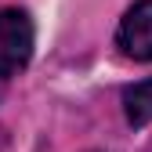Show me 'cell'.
Instances as JSON below:
<instances>
[{"label":"cell","instance_id":"277c9868","mask_svg":"<svg viewBox=\"0 0 152 152\" xmlns=\"http://www.w3.org/2000/svg\"><path fill=\"white\" fill-rule=\"evenodd\" d=\"M0 145H4V130H0Z\"/></svg>","mask_w":152,"mask_h":152},{"label":"cell","instance_id":"7a4b0ae2","mask_svg":"<svg viewBox=\"0 0 152 152\" xmlns=\"http://www.w3.org/2000/svg\"><path fill=\"white\" fill-rule=\"evenodd\" d=\"M116 44L127 58L152 62V0H138L123 15V22L116 29Z\"/></svg>","mask_w":152,"mask_h":152},{"label":"cell","instance_id":"3957f363","mask_svg":"<svg viewBox=\"0 0 152 152\" xmlns=\"http://www.w3.org/2000/svg\"><path fill=\"white\" fill-rule=\"evenodd\" d=\"M123 112H127L130 127L152 123V80H141V83L123 91Z\"/></svg>","mask_w":152,"mask_h":152},{"label":"cell","instance_id":"6da1fadb","mask_svg":"<svg viewBox=\"0 0 152 152\" xmlns=\"http://www.w3.org/2000/svg\"><path fill=\"white\" fill-rule=\"evenodd\" d=\"M33 44H36V29L29 11L4 7L0 11V80H11L29 65Z\"/></svg>","mask_w":152,"mask_h":152}]
</instances>
